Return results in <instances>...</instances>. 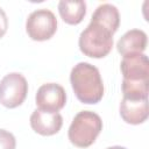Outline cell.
Returning a JSON list of instances; mask_svg holds the SVG:
<instances>
[{
	"instance_id": "3957f363",
	"label": "cell",
	"mask_w": 149,
	"mask_h": 149,
	"mask_svg": "<svg viewBox=\"0 0 149 149\" xmlns=\"http://www.w3.org/2000/svg\"><path fill=\"white\" fill-rule=\"evenodd\" d=\"M101 130V118L92 111H81L73 118L68 130V137L74 147L87 148L94 143Z\"/></svg>"
},
{
	"instance_id": "4fadbf2b",
	"label": "cell",
	"mask_w": 149,
	"mask_h": 149,
	"mask_svg": "<svg viewBox=\"0 0 149 149\" xmlns=\"http://www.w3.org/2000/svg\"><path fill=\"white\" fill-rule=\"evenodd\" d=\"M148 85H149V80L130 81L123 79L121 84L123 98L130 100L148 99Z\"/></svg>"
},
{
	"instance_id": "8992f818",
	"label": "cell",
	"mask_w": 149,
	"mask_h": 149,
	"mask_svg": "<svg viewBox=\"0 0 149 149\" xmlns=\"http://www.w3.org/2000/svg\"><path fill=\"white\" fill-rule=\"evenodd\" d=\"M35 102L38 109L45 112H58L66 104V93L62 85L47 83L38 87Z\"/></svg>"
},
{
	"instance_id": "52a82bcc",
	"label": "cell",
	"mask_w": 149,
	"mask_h": 149,
	"mask_svg": "<svg viewBox=\"0 0 149 149\" xmlns=\"http://www.w3.org/2000/svg\"><path fill=\"white\" fill-rule=\"evenodd\" d=\"M120 70L125 80H149V59L144 54L123 56Z\"/></svg>"
},
{
	"instance_id": "5bb4252c",
	"label": "cell",
	"mask_w": 149,
	"mask_h": 149,
	"mask_svg": "<svg viewBox=\"0 0 149 149\" xmlns=\"http://www.w3.org/2000/svg\"><path fill=\"white\" fill-rule=\"evenodd\" d=\"M15 148H16L15 136L6 129H0V149H15Z\"/></svg>"
},
{
	"instance_id": "2e32d148",
	"label": "cell",
	"mask_w": 149,
	"mask_h": 149,
	"mask_svg": "<svg viewBox=\"0 0 149 149\" xmlns=\"http://www.w3.org/2000/svg\"><path fill=\"white\" fill-rule=\"evenodd\" d=\"M106 149H127L125 147H121V146H113V147H108Z\"/></svg>"
},
{
	"instance_id": "6da1fadb",
	"label": "cell",
	"mask_w": 149,
	"mask_h": 149,
	"mask_svg": "<svg viewBox=\"0 0 149 149\" xmlns=\"http://www.w3.org/2000/svg\"><path fill=\"white\" fill-rule=\"evenodd\" d=\"M71 87L77 99L87 105L98 104L104 97V83L97 66L86 63H77L70 72Z\"/></svg>"
},
{
	"instance_id": "9c48e42d",
	"label": "cell",
	"mask_w": 149,
	"mask_h": 149,
	"mask_svg": "<svg viewBox=\"0 0 149 149\" xmlns=\"http://www.w3.org/2000/svg\"><path fill=\"white\" fill-rule=\"evenodd\" d=\"M148 99L130 100L122 98L120 102V115L126 123L141 125L148 119Z\"/></svg>"
},
{
	"instance_id": "5b68a950",
	"label": "cell",
	"mask_w": 149,
	"mask_h": 149,
	"mask_svg": "<svg viewBox=\"0 0 149 149\" xmlns=\"http://www.w3.org/2000/svg\"><path fill=\"white\" fill-rule=\"evenodd\" d=\"M28 93L27 79L19 72H10L0 80V104L6 108H16Z\"/></svg>"
},
{
	"instance_id": "30bf717a",
	"label": "cell",
	"mask_w": 149,
	"mask_h": 149,
	"mask_svg": "<svg viewBox=\"0 0 149 149\" xmlns=\"http://www.w3.org/2000/svg\"><path fill=\"white\" fill-rule=\"evenodd\" d=\"M147 34L141 29H130L126 31L118 41L116 49L122 56L143 54L147 48Z\"/></svg>"
},
{
	"instance_id": "7c38bea8",
	"label": "cell",
	"mask_w": 149,
	"mask_h": 149,
	"mask_svg": "<svg viewBox=\"0 0 149 149\" xmlns=\"http://www.w3.org/2000/svg\"><path fill=\"white\" fill-rule=\"evenodd\" d=\"M92 21L99 22L107 27L113 34L116 33L120 26V14L118 8L112 3H102L98 6L92 14Z\"/></svg>"
},
{
	"instance_id": "277c9868",
	"label": "cell",
	"mask_w": 149,
	"mask_h": 149,
	"mask_svg": "<svg viewBox=\"0 0 149 149\" xmlns=\"http://www.w3.org/2000/svg\"><path fill=\"white\" fill-rule=\"evenodd\" d=\"M57 30V19L55 14L47 8L31 12L26 21V31L33 41L50 40Z\"/></svg>"
},
{
	"instance_id": "ba28073f",
	"label": "cell",
	"mask_w": 149,
	"mask_h": 149,
	"mask_svg": "<svg viewBox=\"0 0 149 149\" xmlns=\"http://www.w3.org/2000/svg\"><path fill=\"white\" fill-rule=\"evenodd\" d=\"M63 126V118L58 112H45L36 108L30 115V127L42 136L57 134Z\"/></svg>"
},
{
	"instance_id": "7a4b0ae2",
	"label": "cell",
	"mask_w": 149,
	"mask_h": 149,
	"mask_svg": "<svg viewBox=\"0 0 149 149\" xmlns=\"http://www.w3.org/2000/svg\"><path fill=\"white\" fill-rule=\"evenodd\" d=\"M113 35L107 27L91 20L79 35V50L87 57L104 58L113 48Z\"/></svg>"
},
{
	"instance_id": "9a60e30c",
	"label": "cell",
	"mask_w": 149,
	"mask_h": 149,
	"mask_svg": "<svg viewBox=\"0 0 149 149\" xmlns=\"http://www.w3.org/2000/svg\"><path fill=\"white\" fill-rule=\"evenodd\" d=\"M8 29V19L5 10L0 7V38L7 33Z\"/></svg>"
},
{
	"instance_id": "8fae6325",
	"label": "cell",
	"mask_w": 149,
	"mask_h": 149,
	"mask_svg": "<svg viewBox=\"0 0 149 149\" xmlns=\"http://www.w3.org/2000/svg\"><path fill=\"white\" fill-rule=\"evenodd\" d=\"M58 12L65 23L76 26L86 15V2L83 0H62L58 2Z\"/></svg>"
}]
</instances>
